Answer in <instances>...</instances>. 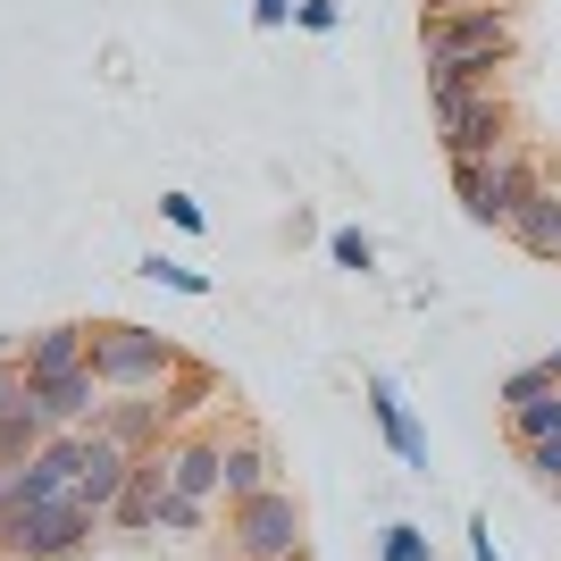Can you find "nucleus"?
Returning a JSON list of instances; mask_svg holds the SVG:
<instances>
[{
	"instance_id": "obj_1",
	"label": "nucleus",
	"mask_w": 561,
	"mask_h": 561,
	"mask_svg": "<svg viewBox=\"0 0 561 561\" xmlns=\"http://www.w3.org/2000/svg\"><path fill=\"white\" fill-rule=\"evenodd\" d=\"M84 360H93V377L110 394H160L168 377L185 369V344L160 335V328H142V319H101L93 344H84Z\"/></svg>"
},
{
	"instance_id": "obj_2",
	"label": "nucleus",
	"mask_w": 561,
	"mask_h": 561,
	"mask_svg": "<svg viewBox=\"0 0 561 561\" xmlns=\"http://www.w3.org/2000/svg\"><path fill=\"white\" fill-rule=\"evenodd\" d=\"M445 168H453V202H461L469 227H512V210L545 185L519 142H503L494 160H445Z\"/></svg>"
},
{
	"instance_id": "obj_3",
	"label": "nucleus",
	"mask_w": 561,
	"mask_h": 561,
	"mask_svg": "<svg viewBox=\"0 0 561 561\" xmlns=\"http://www.w3.org/2000/svg\"><path fill=\"white\" fill-rule=\"evenodd\" d=\"M519 50V18L512 0L494 9H420V59H512Z\"/></svg>"
},
{
	"instance_id": "obj_4",
	"label": "nucleus",
	"mask_w": 561,
	"mask_h": 561,
	"mask_svg": "<svg viewBox=\"0 0 561 561\" xmlns=\"http://www.w3.org/2000/svg\"><path fill=\"white\" fill-rule=\"evenodd\" d=\"M302 503L285 486H260L243 503H227V553L234 561H277V553H302Z\"/></svg>"
},
{
	"instance_id": "obj_5",
	"label": "nucleus",
	"mask_w": 561,
	"mask_h": 561,
	"mask_svg": "<svg viewBox=\"0 0 561 561\" xmlns=\"http://www.w3.org/2000/svg\"><path fill=\"white\" fill-rule=\"evenodd\" d=\"M25 394L43 402V420L68 436V427H93V420H101L110 386L93 377V360H76V369H59V377H25Z\"/></svg>"
},
{
	"instance_id": "obj_6",
	"label": "nucleus",
	"mask_w": 561,
	"mask_h": 561,
	"mask_svg": "<svg viewBox=\"0 0 561 561\" xmlns=\"http://www.w3.org/2000/svg\"><path fill=\"white\" fill-rule=\"evenodd\" d=\"M445 126V160H494L503 142H512V110H503V84L478 101H461L453 117H436Z\"/></svg>"
},
{
	"instance_id": "obj_7",
	"label": "nucleus",
	"mask_w": 561,
	"mask_h": 561,
	"mask_svg": "<svg viewBox=\"0 0 561 561\" xmlns=\"http://www.w3.org/2000/svg\"><path fill=\"white\" fill-rule=\"evenodd\" d=\"M218 461H227V436H218V427H176V436H168V494L218 503Z\"/></svg>"
},
{
	"instance_id": "obj_8",
	"label": "nucleus",
	"mask_w": 561,
	"mask_h": 561,
	"mask_svg": "<svg viewBox=\"0 0 561 561\" xmlns=\"http://www.w3.org/2000/svg\"><path fill=\"white\" fill-rule=\"evenodd\" d=\"M369 420H377V436L394 445V461L427 478V427L411 420V394H402V377H386V369L369 377Z\"/></svg>"
},
{
	"instance_id": "obj_9",
	"label": "nucleus",
	"mask_w": 561,
	"mask_h": 561,
	"mask_svg": "<svg viewBox=\"0 0 561 561\" xmlns=\"http://www.w3.org/2000/svg\"><path fill=\"white\" fill-rule=\"evenodd\" d=\"M126 469H135V453H126V445H110V436H101V427H93V436H84V469H76V503H84V512H93L101 519V528H110V503H117V494H126Z\"/></svg>"
},
{
	"instance_id": "obj_10",
	"label": "nucleus",
	"mask_w": 561,
	"mask_h": 561,
	"mask_svg": "<svg viewBox=\"0 0 561 561\" xmlns=\"http://www.w3.org/2000/svg\"><path fill=\"white\" fill-rule=\"evenodd\" d=\"M93 427L110 436V445H126V453H151V445H168V436H176V427H168V402H160V394H110Z\"/></svg>"
},
{
	"instance_id": "obj_11",
	"label": "nucleus",
	"mask_w": 561,
	"mask_h": 561,
	"mask_svg": "<svg viewBox=\"0 0 561 561\" xmlns=\"http://www.w3.org/2000/svg\"><path fill=\"white\" fill-rule=\"evenodd\" d=\"M160 503H168V445H151V453H135V469H126V494L110 503V528L142 537V528L160 519Z\"/></svg>"
},
{
	"instance_id": "obj_12",
	"label": "nucleus",
	"mask_w": 561,
	"mask_h": 561,
	"mask_svg": "<svg viewBox=\"0 0 561 561\" xmlns=\"http://www.w3.org/2000/svg\"><path fill=\"white\" fill-rule=\"evenodd\" d=\"M503 68H512V59H436V68H427V110L453 117L461 101L494 93V84H503Z\"/></svg>"
},
{
	"instance_id": "obj_13",
	"label": "nucleus",
	"mask_w": 561,
	"mask_h": 561,
	"mask_svg": "<svg viewBox=\"0 0 561 561\" xmlns=\"http://www.w3.org/2000/svg\"><path fill=\"white\" fill-rule=\"evenodd\" d=\"M260 486H277V453H268L260 427H234V436H227V461H218V494L243 503V494H260Z\"/></svg>"
},
{
	"instance_id": "obj_14",
	"label": "nucleus",
	"mask_w": 561,
	"mask_h": 561,
	"mask_svg": "<svg viewBox=\"0 0 561 561\" xmlns=\"http://www.w3.org/2000/svg\"><path fill=\"white\" fill-rule=\"evenodd\" d=\"M528 260H561V185H537L528 202L512 210V227H503Z\"/></svg>"
},
{
	"instance_id": "obj_15",
	"label": "nucleus",
	"mask_w": 561,
	"mask_h": 561,
	"mask_svg": "<svg viewBox=\"0 0 561 561\" xmlns=\"http://www.w3.org/2000/svg\"><path fill=\"white\" fill-rule=\"evenodd\" d=\"M84 344H93V328H76V319L34 328V335L18 344V369H25V377H59V369H76V360H84Z\"/></svg>"
},
{
	"instance_id": "obj_16",
	"label": "nucleus",
	"mask_w": 561,
	"mask_h": 561,
	"mask_svg": "<svg viewBox=\"0 0 561 561\" xmlns=\"http://www.w3.org/2000/svg\"><path fill=\"white\" fill-rule=\"evenodd\" d=\"M50 436H59V427L43 420V402L25 394V386H18L9 402H0V461H34V453H43Z\"/></svg>"
},
{
	"instance_id": "obj_17",
	"label": "nucleus",
	"mask_w": 561,
	"mask_h": 561,
	"mask_svg": "<svg viewBox=\"0 0 561 561\" xmlns=\"http://www.w3.org/2000/svg\"><path fill=\"white\" fill-rule=\"evenodd\" d=\"M160 402H168V427H193V411H210V402H218V369H202V360L185 352V369L160 386Z\"/></svg>"
},
{
	"instance_id": "obj_18",
	"label": "nucleus",
	"mask_w": 561,
	"mask_h": 561,
	"mask_svg": "<svg viewBox=\"0 0 561 561\" xmlns=\"http://www.w3.org/2000/svg\"><path fill=\"white\" fill-rule=\"evenodd\" d=\"M503 436H512V453L561 436V386H553V394H537V402H519V411H503Z\"/></svg>"
},
{
	"instance_id": "obj_19",
	"label": "nucleus",
	"mask_w": 561,
	"mask_h": 561,
	"mask_svg": "<svg viewBox=\"0 0 561 561\" xmlns=\"http://www.w3.org/2000/svg\"><path fill=\"white\" fill-rule=\"evenodd\" d=\"M377 561H436V537H427L420 519H386L377 528Z\"/></svg>"
},
{
	"instance_id": "obj_20",
	"label": "nucleus",
	"mask_w": 561,
	"mask_h": 561,
	"mask_svg": "<svg viewBox=\"0 0 561 561\" xmlns=\"http://www.w3.org/2000/svg\"><path fill=\"white\" fill-rule=\"evenodd\" d=\"M135 277L168 285V294H210V277H202V268H185V260H168V252H142V260H135Z\"/></svg>"
},
{
	"instance_id": "obj_21",
	"label": "nucleus",
	"mask_w": 561,
	"mask_h": 561,
	"mask_svg": "<svg viewBox=\"0 0 561 561\" xmlns=\"http://www.w3.org/2000/svg\"><path fill=\"white\" fill-rule=\"evenodd\" d=\"M151 528H160V537H202V528H210V503H193V494H168Z\"/></svg>"
},
{
	"instance_id": "obj_22",
	"label": "nucleus",
	"mask_w": 561,
	"mask_h": 561,
	"mask_svg": "<svg viewBox=\"0 0 561 561\" xmlns=\"http://www.w3.org/2000/svg\"><path fill=\"white\" fill-rule=\"evenodd\" d=\"M537 394H553V369H545V360H528V369H512L503 386H494L503 411H519V402H537Z\"/></svg>"
},
{
	"instance_id": "obj_23",
	"label": "nucleus",
	"mask_w": 561,
	"mask_h": 561,
	"mask_svg": "<svg viewBox=\"0 0 561 561\" xmlns=\"http://www.w3.org/2000/svg\"><path fill=\"white\" fill-rule=\"evenodd\" d=\"M328 260H335V268H352V277H369V268H377V243L360 227H335L328 234Z\"/></svg>"
},
{
	"instance_id": "obj_24",
	"label": "nucleus",
	"mask_w": 561,
	"mask_h": 561,
	"mask_svg": "<svg viewBox=\"0 0 561 561\" xmlns=\"http://www.w3.org/2000/svg\"><path fill=\"white\" fill-rule=\"evenodd\" d=\"M519 469H528L545 494H561V436H545V445H519Z\"/></svg>"
},
{
	"instance_id": "obj_25",
	"label": "nucleus",
	"mask_w": 561,
	"mask_h": 561,
	"mask_svg": "<svg viewBox=\"0 0 561 561\" xmlns=\"http://www.w3.org/2000/svg\"><path fill=\"white\" fill-rule=\"evenodd\" d=\"M294 25H302V34H335V25H344V0H294Z\"/></svg>"
},
{
	"instance_id": "obj_26",
	"label": "nucleus",
	"mask_w": 561,
	"mask_h": 561,
	"mask_svg": "<svg viewBox=\"0 0 561 561\" xmlns=\"http://www.w3.org/2000/svg\"><path fill=\"white\" fill-rule=\"evenodd\" d=\"M160 218H168V227H176V234H202V227H210L193 193H160Z\"/></svg>"
},
{
	"instance_id": "obj_27",
	"label": "nucleus",
	"mask_w": 561,
	"mask_h": 561,
	"mask_svg": "<svg viewBox=\"0 0 561 561\" xmlns=\"http://www.w3.org/2000/svg\"><path fill=\"white\" fill-rule=\"evenodd\" d=\"M469 561H503L494 553V519L486 512H469Z\"/></svg>"
},
{
	"instance_id": "obj_28",
	"label": "nucleus",
	"mask_w": 561,
	"mask_h": 561,
	"mask_svg": "<svg viewBox=\"0 0 561 561\" xmlns=\"http://www.w3.org/2000/svg\"><path fill=\"white\" fill-rule=\"evenodd\" d=\"M252 25H260V34H277V25H294V0H252Z\"/></svg>"
},
{
	"instance_id": "obj_29",
	"label": "nucleus",
	"mask_w": 561,
	"mask_h": 561,
	"mask_svg": "<svg viewBox=\"0 0 561 561\" xmlns=\"http://www.w3.org/2000/svg\"><path fill=\"white\" fill-rule=\"evenodd\" d=\"M18 386H25V369H18V352H0V402L18 394Z\"/></svg>"
},
{
	"instance_id": "obj_30",
	"label": "nucleus",
	"mask_w": 561,
	"mask_h": 561,
	"mask_svg": "<svg viewBox=\"0 0 561 561\" xmlns=\"http://www.w3.org/2000/svg\"><path fill=\"white\" fill-rule=\"evenodd\" d=\"M427 9H494V0H427Z\"/></svg>"
},
{
	"instance_id": "obj_31",
	"label": "nucleus",
	"mask_w": 561,
	"mask_h": 561,
	"mask_svg": "<svg viewBox=\"0 0 561 561\" xmlns=\"http://www.w3.org/2000/svg\"><path fill=\"white\" fill-rule=\"evenodd\" d=\"M545 369H553V386H561V352H545Z\"/></svg>"
},
{
	"instance_id": "obj_32",
	"label": "nucleus",
	"mask_w": 561,
	"mask_h": 561,
	"mask_svg": "<svg viewBox=\"0 0 561 561\" xmlns=\"http://www.w3.org/2000/svg\"><path fill=\"white\" fill-rule=\"evenodd\" d=\"M277 561H310V545H302V553H277Z\"/></svg>"
},
{
	"instance_id": "obj_33",
	"label": "nucleus",
	"mask_w": 561,
	"mask_h": 561,
	"mask_svg": "<svg viewBox=\"0 0 561 561\" xmlns=\"http://www.w3.org/2000/svg\"><path fill=\"white\" fill-rule=\"evenodd\" d=\"M0 478H9V461H0Z\"/></svg>"
}]
</instances>
